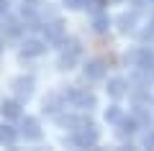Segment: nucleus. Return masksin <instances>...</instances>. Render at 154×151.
Here are the masks:
<instances>
[{"label": "nucleus", "mask_w": 154, "mask_h": 151, "mask_svg": "<svg viewBox=\"0 0 154 151\" xmlns=\"http://www.w3.org/2000/svg\"><path fill=\"white\" fill-rule=\"evenodd\" d=\"M134 59H136V69L141 72L149 82H152V80H154V56L149 54L146 49H139L136 54H134Z\"/></svg>", "instance_id": "1"}, {"label": "nucleus", "mask_w": 154, "mask_h": 151, "mask_svg": "<svg viewBox=\"0 0 154 151\" xmlns=\"http://www.w3.org/2000/svg\"><path fill=\"white\" fill-rule=\"evenodd\" d=\"M75 143L77 146H85V149H88V146H95V143H98V131L88 123L85 128H80L75 133Z\"/></svg>", "instance_id": "2"}, {"label": "nucleus", "mask_w": 154, "mask_h": 151, "mask_svg": "<svg viewBox=\"0 0 154 151\" xmlns=\"http://www.w3.org/2000/svg\"><path fill=\"white\" fill-rule=\"evenodd\" d=\"M69 100L77 105V108H95V97L90 95V92H85V90H75V92H69Z\"/></svg>", "instance_id": "3"}, {"label": "nucleus", "mask_w": 154, "mask_h": 151, "mask_svg": "<svg viewBox=\"0 0 154 151\" xmlns=\"http://www.w3.org/2000/svg\"><path fill=\"white\" fill-rule=\"evenodd\" d=\"M77 56H80V46H77V41H69V44H67V49L62 51V59L59 62H62V67L69 69V67L77 62Z\"/></svg>", "instance_id": "4"}, {"label": "nucleus", "mask_w": 154, "mask_h": 151, "mask_svg": "<svg viewBox=\"0 0 154 151\" xmlns=\"http://www.w3.org/2000/svg\"><path fill=\"white\" fill-rule=\"evenodd\" d=\"M21 133L26 136V138H31V141L41 138V131H38V120H36V118H26V120H23V128H21Z\"/></svg>", "instance_id": "5"}, {"label": "nucleus", "mask_w": 154, "mask_h": 151, "mask_svg": "<svg viewBox=\"0 0 154 151\" xmlns=\"http://www.w3.org/2000/svg\"><path fill=\"white\" fill-rule=\"evenodd\" d=\"M44 38L51 44H57L62 38V23L59 21H51V23H44Z\"/></svg>", "instance_id": "6"}, {"label": "nucleus", "mask_w": 154, "mask_h": 151, "mask_svg": "<svg viewBox=\"0 0 154 151\" xmlns=\"http://www.w3.org/2000/svg\"><path fill=\"white\" fill-rule=\"evenodd\" d=\"M41 51H44V44H41V41H26L23 49H21L23 56H38Z\"/></svg>", "instance_id": "7"}, {"label": "nucleus", "mask_w": 154, "mask_h": 151, "mask_svg": "<svg viewBox=\"0 0 154 151\" xmlns=\"http://www.w3.org/2000/svg\"><path fill=\"white\" fill-rule=\"evenodd\" d=\"M85 74H88L90 80H100V77L105 74V67H103V62H90V64L85 67Z\"/></svg>", "instance_id": "8"}, {"label": "nucleus", "mask_w": 154, "mask_h": 151, "mask_svg": "<svg viewBox=\"0 0 154 151\" xmlns=\"http://www.w3.org/2000/svg\"><path fill=\"white\" fill-rule=\"evenodd\" d=\"M23 28H26V26H21V21H16V18H5V36H21Z\"/></svg>", "instance_id": "9"}, {"label": "nucleus", "mask_w": 154, "mask_h": 151, "mask_svg": "<svg viewBox=\"0 0 154 151\" xmlns=\"http://www.w3.org/2000/svg\"><path fill=\"white\" fill-rule=\"evenodd\" d=\"M3 115H5L8 120L21 118V105H18V103H5V105H3Z\"/></svg>", "instance_id": "10"}, {"label": "nucleus", "mask_w": 154, "mask_h": 151, "mask_svg": "<svg viewBox=\"0 0 154 151\" xmlns=\"http://www.w3.org/2000/svg\"><path fill=\"white\" fill-rule=\"evenodd\" d=\"M16 131L11 128V125H3V128H0V141H3V143H8V146H13L16 143Z\"/></svg>", "instance_id": "11"}, {"label": "nucleus", "mask_w": 154, "mask_h": 151, "mask_svg": "<svg viewBox=\"0 0 154 151\" xmlns=\"http://www.w3.org/2000/svg\"><path fill=\"white\" fill-rule=\"evenodd\" d=\"M108 92H110V97H121L123 92H126V85H123V80H113L108 85Z\"/></svg>", "instance_id": "12"}, {"label": "nucleus", "mask_w": 154, "mask_h": 151, "mask_svg": "<svg viewBox=\"0 0 154 151\" xmlns=\"http://www.w3.org/2000/svg\"><path fill=\"white\" fill-rule=\"evenodd\" d=\"M31 87H33L31 80H18V82H16V92H18L21 97H28V95H31Z\"/></svg>", "instance_id": "13"}, {"label": "nucleus", "mask_w": 154, "mask_h": 151, "mask_svg": "<svg viewBox=\"0 0 154 151\" xmlns=\"http://www.w3.org/2000/svg\"><path fill=\"white\" fill-rule=\"evenodd\" d=\"M36 11H38V0H26L23 3V16H36Z\"/></svg>", "instance_id": "14"}, {"label": "nucleus", "mask_w": 154, "mask_h": 151, "mask_svg": "<svg viewBox=\"0 0 154 151\" xmlns=\"http://www.w3.org/2000/svg\"><path fill=\"white\" fill-rule=\"evenodd\" d=\"M105 118H108V120H118V118H121V110H118V108L113 105V108H110L108 113H105Z\"/></svg>", "instance_id": "15"}, {"label": "nucleus", "mask_w": 154, "mask_h": 151, "mask_svg": "<svg viewBox=\"0 0 154 151\" xmlns=\"http://www.w3.org/2000/svg\"><path fill=\"white\" fill-rule=\"evenodd\" d=\"M144 146H146V149H154V131H149L146 136H144V141H141Z\"/></svg>", "instance_id": "16"}, {"label": "nucleus", "mask_w": 154, "mask_h": 151, "mask_svg": "<svg viewBox=\"0 0 154 151\" xmlns=\"http://www.w3.org/2000/svg\"><path fill=\"white\" fill-rule=\"evenodd\" d=\"M95 28H98V31H105V28H108V21H105L103 16H98L95 18Z\"/></svg>", "instance_id": "17"}, {"label": "nucleus", "mask_w": 154, "mask_h": 151, "mask_svg": "<svg viewBox=\"0 0 154 151\" xmlns=\"http://www.w3.org/2000/svg\"><path fill=\"white\" fill-rule=\"evenodd\" d=\"M136 128V120H123V133H134Z\"/></svg>", "instance_id": "18"}, {"label": "nucleus", "mask_w": 154, "mask_h": 151, "mask_svg": "<svg viewBox=\"0 0 154 151\" xmlns=\"http://www.w3.org/2000/svg\"><path fill=\"white\" fill-rule=\"evenodd\" d=\"M67 5H69V8H82L85 3H82V0H67Z\"/></svg>", "instance_id": "19"}, {"label": "nucleus", "mask_w": 154, "mask_h": 151, "mask_svg": "<svg viewBox=\"0 0 154 151\" xmlns=\"http://www.w3.org/2000/svg\"><path fill=\"white\" fill-rule=\"evenodd\" d=\"M144 38H154V21H152V26L144 31Z\"/></svg>", "instance_id": "20"}, {"label": "nucleus", "mask_w": 154, "mask_h": 151, "mask_svg": "<svg viewBox=\"0 0 154 151\" xmlns=\"http://www.w3.org/2000/svg\"><path fill=\"white\" fill-rule=\"evenodd\" d=\"M8 11V0H0V13H5Z\"/></svg>", "instance_id": "21"}, {"label": "nucleus", "mask_w": 154, "mask_h": 151, "mask_svg": "<svg viewBox=\"0 0 154 151\" xmlns=\"http://www.w3.org/2000/svg\"><path fill=\"white\" fill-rule=\"evenodd\" d=\"M152 3H154V0H152Z\"/></svg>", "instance_id": "22"}]
</instances>
